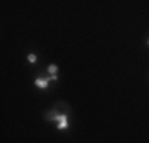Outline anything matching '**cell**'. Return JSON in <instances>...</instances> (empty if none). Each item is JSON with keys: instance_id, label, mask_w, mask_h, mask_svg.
<instances>
[{"instance_id": "1", "label": "cell", "mask_w": 149, "mask_h": 143, "mask_svg": "<svg viewBox=\"0 0 149 143\" xmlns=\"http://www.w3.org/2000/svg\"><path fill=\"white\" fill-rule=\"evenodd\" d=\"M49 119L57 121V129L59 130L68 129V118H67V115H52V116H49Z\"/></svg>"}, {"instance_id": "2", "label": "cell", "mask_w": 149, "mask_h": 143, "mask_svg": "<svg viewBox=\"0 0 149 143\" xmlns=\"http://www.w3.org/2000/svg\"><path fill=\"white\" fill-rule=\"evenodd\" d=\"M49 76H40V78H37L34 81V84L37 86V88H40V89H48V86H49Z\"/></svg>"}, {"instance_id": "3", "label": "cell", "mask_w": 149, "mask_h": 143, "mask_svg": "<svg viewBox=\"0 0 149 143\" xmlns=\"http://www.w3.org/2000/svg\"><path fill=\"white\" fill-rule=\"evenodd\" d=\"M57 70H59V67L56 64L48 65V73H49V75H57Z\"/></svg>"}, {"instance_id": "4", "label": "cell", "mask_w": 149, "mask_h": 143, "mask_svg": "<svg viewBox=\"0 0 149 143\" xmlns=\"http://www.w3.org/2000/svg\"><path fill=\"white\" fill-rule=\"evenodd\" d=\"M27 59H29V62L30 64H35V62L38 61V57H37V54H34V53H30V54L27 56Z\"/></svg>"}, {"instance_id": "5", "label": "cell", "mask_w": 149, "mask_h": 143, "mask_svg": "<svg viewBox=\"0 0 149 143\" xmlns=\"http://www.w3.org/2000/svg\"><path fill=\"white\" fill-rule=\"evenodd\" d=\"M49 80H51V81H57L59 76H57V75H49Z\"/></svg>"}, {"instance_id": "6", "label": "cell", "mask_w": 149, "mask_h": 143, "mask_svg": "<svg viewBox=\"0 0 149 143\" xmlns=\"http://www.w3.org/2000/svg\"><path fill=\"white\" fill-rule=\"evenodd\" d=\"M148 46H149V40H148Z\"/></svg>"}]
</instances>
